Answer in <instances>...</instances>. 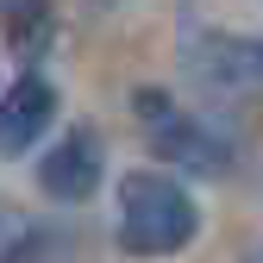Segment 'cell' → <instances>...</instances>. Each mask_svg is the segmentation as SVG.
<instances>
[{
  "label": "cell",
  "instance_id": "1",
  "mask_svg": "<svg viewBox=\"0 0 263 263\" xmlns=\"http://www.w3.org/2000/svg\"><path fill=\"white\" fill-rule=\"evenodd\" d=\"M201 232V207L163 170H132L119 182V251L132 257H176Z\"/></svg>",
  "mask_w": 263,
  "mask_h": 263
},
{
  "label": "cell",
  "instance_id": "2",
  "mask_svg": "<svg viewBox=\"0 0 263 263\" xmlns=\"http://www.w3.org/2000/svg\"><path fill=\"white\" fill-rule=\"evenodd\" d=\"M101 176H107V144H101L94 125H69V132L38 157V188L50 194V201H63V207L88 201V194L101 188Z\"/></svg>",
  "mask_w": 263,
  "mask_h": 263
},
{
  "label": "cell",
  "instance_id": "3",
  "mask_svg": "<svg viewBox=\"0 0 263 263\" xmlns=\"http://www.w3.org/2000/svg\"><path fill=\"white\" fill-rule=\"evenodd\" d=\"M182 63H188V76L207 82V88H251V82H263V38L201 25V31L188 38Z\"/></svg>",
  "mask_w": 263,
  "mask_h": 263
},
{
  "label": "cell",
  "instance_id": "4",
  "mask_svg": "<svg viewBox=\"0 0 263 263\" xmlns=\"http://www.w3.org/2000/svg\"><path fill=\"white\" fill-rule=\"evenodd\" d=\"M151 144H157L163 163H176V170H188V176H226L232 170V132H219L213 119L182 113V107L151 132Z\"/></svg>",
  "mask_w": 263,
  "mask_h": 263
},
{
  "label": "cell",
  "instance_id": "5",
  "mask_svg": "<svg viewBox=\"0 0 263 263\" xmlns=\"http://www.w3.org/2000/svg\"><path fill=\"white\" fill-rule=\"evenodd\" d=\"M50 119H57V88L44 76H19L7 94H0V157L31 151L50 132Z\"/></svg>",
  "mask_w": 263,
  "mask_h": 263
},
{
  "label": "cell",
  "instance_id": "6",
  "mask_svg": "<svg viewBox=\"0 0 263 263\" xmlns=\"http://www.w3.org/2000/svg\"><path fill=\"white\" fill-rule=\"evenodd\" d=\"M50 238L57 232H50L44 219H31V213H19V207L0 201V263H38Z\"/></svg>",
  "mask_w": 263,
  "mask_h": 263
},
{
  "label": "cell",
  "instance_id": "7",
  "mask_svg": "<svg viewBox=\"0 0 263 263\" xmlns=\"http://www.w3.org/2000/svg\"><path fill=\"white\" fill-rule=\"evenodd\" d=\"M245 263H263V245H257V251H251V257H245Z\"/></svg>",
  "mask_w": 263,
  "mask_h": 263
}]
</instances>
